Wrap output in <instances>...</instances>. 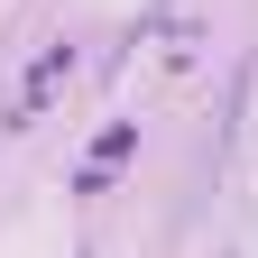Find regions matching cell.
I'll use <instances>...</instances> for the list:
<instances>
[{
    "label": "cell",
    "instance_id": "obj_1",
    "mask_svg": "<svg viewBox=\"0 0 258 258\" xmlns=\"http://www.w3.org/2000/svg\"><path fill=\"white\" fill-rule=\"evenodd\" d=\"M64 74H74V46L55 37V46H46V55L19 74V92H10V129H37V120H46V102L64 92Z\"/></svg>",
    "mask_w": 258,
    "mask_h": 258
}]
</instances>
